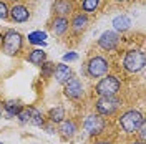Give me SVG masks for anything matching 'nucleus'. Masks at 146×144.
<instances>
[{"instance_id":"obj_24","label":"nucleus","mask_w":146,"mask_h":144,"mask_svg":"<svg viewBox=\"0 0 146 144\" xmlns=\"http://www.w3.org/2000/svg\"><path fill=\"white\" fill-rule=\"evenodd\" d=\"M0 18L2 20H7L9 18V7L3 0H0Z\"/></svg>"},{"instance_id":"obj_23","label":"nucleus","mask_w":146,"mask_h":144,"mask_svg":"<svg viewBox=\"0 0 146 144\" xmlns=\"http://www.w3.org/2000/svg\"><path fill=\"white\" fill-rule=\"evenodd\" d=\"M40 66H42V75H43L45 78H50V76H53L55 63H52V61H43V63L40 65Z\"/></svg>"},{"instance_id":"obj_7","label":"nucleus","mask_w":146,"mask_h":144,"mask_svg":"<svg viewBox=\"0 0 146 144\" xmlns=\"http://www.w3.org/2000/svg\"><path fill=\"white\" fill-rule=\"evenodd\" d=\"M118 43H119V35L116 33V32H113V30H106V32H103L101 36L98 38V45H100V48L106 50V52H113V50H116Z\"/></svg>"},{"instance_id":"obj_5","label":"nucleus","mask_w":146,"mask_h":144,"mask_svg":"<svg viewBox=\"0 0 146 144\" xmlns=\"http://www.w3.org/2000/svg\"><path fill=\"white\" fill-rule=\"evenodd\" d=\"M108 68H110V65L103 56H93V58H90V61L86 65L88 76H91V78H101V76H105L108 73Z\"/></svg>"},{"instance_id":"obj_13","label":"nucleus","mask_w":146,"mask_h":144,"mask_svg":"<svg viewBox=\"0 0 146 144\" xmlns=\"http://www.w3.org/2000/svg\"><path fill=\"white\" fill-rule=\"evenodd\" d=\"M53 76H55V80H56V83L65 85L66 81L72 78V68H70L68 65H65V63H58L56 66H55Z\"/></svg>"},{"instance_id":"obj_9","label":"nucleus","mask_w":146,"mask_h":144,"mask_svg":"<svg viewBox=\"0 0 146 144\" xmlns=\"http://www.w3.org/2000/svg\"><path fill=\"white\" fill-rule=\"evenodd\" d=\"M65 94L72 99H78L83 96V85L78 78H70L65 83Z\"/></svg>"},{"instance_id":"obj_2","label":"nucleus","mask_w":146,"mask_h":144,"mask_svg":"<svg viewBox=\"0 0 146 144\" xmlns=\"http://www.w3.org/2000/svg\"><path fill=\"white\" fill-rule=\"evenodd\" d=\"M22 45H23V36L15 30H7L2 36V50L5 55H10V56L18 55L22 50Z\"/></svg>"},{"instance_id":"obj_12","label":"nucleus","mask_w":146,"mask_h":144,"mask_svg":"<svg viewBox=\"0 0 146 144\" xmlns=\"http://www.w3.org/2000/svg\"><path fill=\"white\" fill-rule=\"evenodd\" d=\"M68 27H70V22H68L66 17H55L53 20H52V23H50L52 32L58 36H63L65 33H66Z\"/></svg>"},{"instance_id":"obj_1","label":"nucleus","mask_w":146,"mask_h":144,"mask_svg":"<svg viewBox=\"0 0 146 144\" xmlns=\"http://www.w3.org/2000/svg\"><path fill=\"white\" fill-rule=\"evenodd\" d=\"M143 124H145V118L136 109H129L126 113H123L121 118H119V126L123 127V131L128 133V134L138 133V129Z\"/></svg>"},{"instance_id":"obj_11","label":"nucleus","mask_w":146,"mask_h":144,"mask_svg":"<svg viewBox=\"0 0 146 144\" xmlns=\"http://www.w3.org/2000/svg\"><path fill=\"white\" fill-rule=\"evenodd\" d=\"M70 27H72L75 35H82L88 27V15L86 13H76L70 22Z\"/></svg>"},{"instance_id":"obj_30","label":"nucleus","mask_w":146,"mask_h":144,"mask_svg":"<svg viewBox=\"0 0 146 144\" xmlns=\"http://www.w3.org/2000/svg\"><path fill=\"white\" fill-rule=\"evenodd\" d=\"M10 2H20V0H10Z\"/></svg>"},{"instance_id":"obj_16","label":"nucleus","mask_w":146,"mask_h":144,"mask_svg":"<svg viewBox=\"0 0 146 144\" xmlns=\"http://www.w3.org/2000/svg\"><path fill=\"white\" fill-rule=\"evenodd\" d=\"M27 60L32 65L40 66L43 61H46V53L42 50V48H35V50H32V52H30V55L27 56Z\"/></svg>"},{"instance_id":"obj_15","label":"nucleus","mask_w":146,"mask_h":144,"mask_svg":"<svg viewBox=\"0 0 146 144\" xmlns=\"http://www.w3.org/2000/svg\"><path fill=\"white\" fill-rule=\"evenodd\" d=\"M129 27H131V20L126 15H118V17L113 18V28L116 32H121L123 33V32L129 30Z\"/></svg>"},{"instance_id":"obj_3","label":"nucleus","mask_w":146,"mask_h":144,"mask_svg":"<svg viewBox=\"0 0 146 144\" xmlns=\"http://www.w3.org/2000/svg\"><path fill=\"white\" fill-rule=\"evenodd\" d=\"M146 65V56L145 52L141 50H129L125 55V60H123V68L128 73H138L145 68Z\"/></svg>"},{"instance_id":"obj_29","label":"nucleus","mask_w":146,"mask_h":144,"mask_svg":"<svg viewBox=\"0 0 146 144\" xmlns=\"http://www.w3.org/2000/svg\"><path fill=\"white\" fill-rule=\"evenodd\" d=\"M129 144H145V143H141V141H135V143H129Z\"/></svg>"},{"instance_id":"obj_17","label":"nucleus","mask_w":146,"mask_h":144,"mask_svg":"<svg viewBox=\"0 0 146 144\" xmlns=\"http://www.w3.org/2000/svg\"><path fill=\"white\" fill-rule=\"evenodd\" d=\"M60 131H62V134L65 137H73V136L76 134V124H75V121H72V119H63L60 123Z\"/></svg>"},{"instance_id":"obj_20","label":"nucleus","mask_w":146,"mask_h":144,"mask_svg":"<svg viewBox=\"0 0 146 144\" xmlns=\"http://www.w3.org/2000/svg\"><path fill=\"white\" fill-rule=\"evenodd\" d=\"M65 118V109L62 106H56V108L50 109V113H48V119H50V123H62Z\"/></svg>"},{"instance_id":"obj_8","label":"nucleus","mask_w":146,"mask_h":144,"mask_svg":"<svg viewBox=\"0 0 146 144\" xmlns=\"http://www.w3.org/2000/svg\"><path fill=\"white\" fill-rule=\"evenodd\" d=\"M105 118L101 114H90V116L85 119V129L88 131L90 136H96L100 134L101 131L105 129Z\"/></svg>"},{"instance_id":"obj_26","label":"nucleus","mask_w":146,"mask_h":144,"mask_svg":"<svg viewBox=\"0 0 146 144\" xmlns=\"http://www.w3.org/2000/svg\"><path fill=\"white\" fill-rule=\"evenodd\" d=\"M76 60H78V53L75 52H68L63 55V61H76Z\"/></svg>"},{"instance_id":"obj_21","label":"nucleus","mask_w":146,"mask_h":144,"mask_svg":"<svg viewBox=\"0 0 146 144\" xmlns=\"http://www.w3.org/2000/svg\"><path fill=\"white\" fill-rule=\"evenodd\" d=\"M5 111H7L9 118H13V116H18V113L22 111V106H20V103H18V101L10 99V101L5 103Z\"/></svg>"},{"instance_id":"obj_28","label":"nucleus","mask_w":146,"mask_h":144,"mask_svg":"<svg viewBox=\"0 0 146 144\" xmlns=\"http://www.w3.org/2000/svg\"><path fill=\"white\" fill-rule=\"evenodd\" d=\"M113 2H116V3H125V2H128V0H113Z\"/></svg>"},{"instance_id":"obj_25","label":"nucleus","mask_w":146,"mask_h":144,"mask_svg":"<svg viewBox=\"0 0 146 144\" xmlns=\"http://www.w3.org/2000/svg\"><path fill=\"white\" fill-rule=\"evenodd\" d=\"M18 119L25 124V123H30V109H22L20 113H18Z\"/></svg>"},{"instance_id":"obj_14","label":"nucleus","mask_w":146,"mask_h":144,"mask_svg":"<svg viewBox=\"0 0 146 144\" xmlns=\"http://www.w3.org/2000/svg\"><path fill=\"white\" fill-rule=\"evenodd\" d=\"M72 2L70 0H56L53 3V12L56 17H66L72 13Z\"/></svg>"},{"instance_id":"obj_4","label":"nucleus","mask_w":146,"mask_h":144,"mask_svg":"<svg viewBox=\"0 0 146 144\" xmlns=\"http://www.w3.org/2000/svg\"><path fill=\"white\" fill-rule=\"evenodd\" d=\"M119 86H121V83L116 76L105 75V78H101L98 85L95 86V93L98 96H115L119 91Z\"/></svg>"},{"instance_id":"obj_22","label":"nucleus","mask_w":146,"mask_h":144,"mask_svg":"<svg viewBox=\"0 0 146 144\" xmlns=\"http://www.w3.org/2000/svg\"><path fill=\"white\" fill-rule=\"evenodd\" d=\"M98 5H100V0H83L82 10L85 13H93V12H96Z\"/></svg>"},{"instance_id":"obj_27","label":"nucleus","mask_w":146,"mask_h":144,"mask_svg":"<svg viewBox=\"0 0 146 144\" xmlns=\"http://www.w3.org/2000/svg\"><path fill=\"white\" fill-rule=\"evenodd\" d=\"M95 144H111V143H108V141H96Z\"/></svg>"},{"instance_id":"obj_10","label":"nucleus","mask_w":146,"mask_h":144,"mask_svg":"<svg viewBox=\"0 0 146 144\" xmlns=\"http://www.w3.org/2000/svg\"><path fill=\"white\" fill-rule=\"evenodd\" d=\"M9 17L12 18V22H17V23H23L30 18V10L25 5H13L12 9H9Z\"/></svg>"},{"instance_id":"obj_19","label":"nucleus","mask_w":146,"mask_h":144,"mask_svg":"<svg viewBox=\"0 0 146 144\" xmlns=\"http://www.w3.org/2000/svg\"><path fill=\"white\" fill-rule=\"evenodd\" d=\"M28 109H30V123L35 124V126H43V124H45L43 113L36 108H28Z\"/></svg>"},{"instance_id":"obj_6","label":"nucleus","mask_w":146,"mask_h":144,"mask_svg":"<svg viewBox=\"0 0 146 144\" xmlns=\"http://www.w3.org/2000/svg\"><path fill=\"white\" fill-rule=\"evenodd\" d=\"M95 106H96L98 114H101V116H111L121 104H119V99L115 98V96H100V99L95 103Z\"/></svg>"},{"instance_id":"obj_18","label":"nucleus","mask_w":146,"mask_h":144,"mask_svg":"<svg viewBox=\"0 0 146 144\" xmlns=\"http://www.w3.org/2000/svg\"><path fill=\"white\" fill-rule=\"evenodd\" d=\"M45 38H46V33L45 32H42V30H36V32H32V33H28V43H32V45H42L45 46Z\"/></svg>"}]
</instances>
